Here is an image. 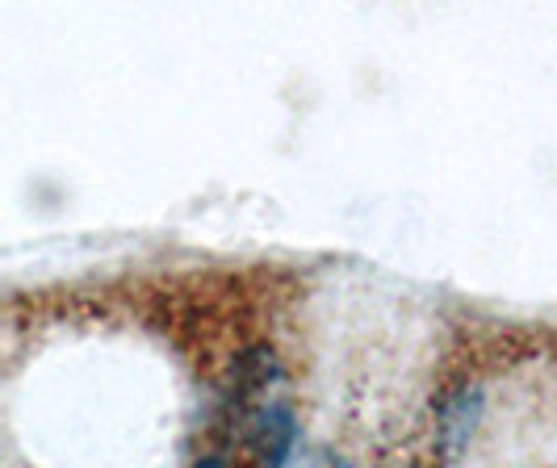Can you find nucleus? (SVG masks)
Returning a JSON list of instances; mask_svg holds the SVG:
<instances>
[{
    "instance_id": "1",
    "label": "nucleus",
    "mask_w": 557,
    "mask_h": 468,
    "mask_svg": "<svg viewBox=\"0 0 557 468\" xmlns=\"http://www.w3.org/2000/svg\"><path fill=\"white\" fill-rule=\"evenodd\" d=\"M194 468H226V460H219V456H210V460H201V465Z\"/></svg>"
}]
</instances>
